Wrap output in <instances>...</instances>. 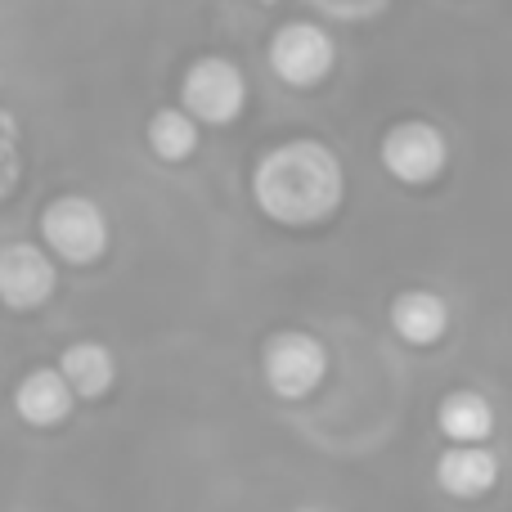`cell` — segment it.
Listing matches in <instances>:
<instances>
[{"label": "cell", "instance_id": "6da1fadb", "mask_svg": "<svg viewBox=\"0 0 512 512\" xmlns=\"http://www.w3.org/2000/svg\"><path fill=\"white\" fill-rule=\"evenodd\" d=\"M346 176L342 162L319 140H288L270 149L252 171V198L270 221L288 230L319 225L342 207Z\"/></svg>", "mask_w": 512, "mask_h": 512}, {"label": "cell", "instance_id": "7a4b0ae2", "mask_svg": "<svg viewBox=\"0 0 512 512\" xmlns=\"http://www.w3.org/2000/svg\"><path fill=\"white\" fill-rule=\"evenodd\" d=\"M180 99H185L180 113H185L189 122L225 126L248 104V81H243L239 63L221 59V54H203L198 63H189L185 81H180Z\"/></svg>", "mask_w": 512, "mask_h": 512}, {"label": "cell", "instance_id": "3957f363", "mask_svg": "<svg viewBox=\"0 0 512 512\" xmlns=\"http://www.w3.org/2000/svg\"><path fill=\"white\" fill-rule=\"evenodd\" d=\"M41 239L59 261L90 265L108 248V221L99 212V203H90L81 194H63L41 212Z\"/></svg>", "mask_w": 512, "mask_h": 512}, {"label": "cell", "instance_id": "277c9868", "mask_svg": "<svg viewBox=\"0 0 512 512\" xmlns=\"http://www.w3.org/2000/svg\"><path fill=\"white\" fill-rule=\"evenodd\" d=\"M261 369H265V382L279 400H306L310 391L324 382L328 373V351L319 337L301 333V328H283L265 342L261 351Z\"/></svg>", "mask_w": 512, "mask_h": 512}, {"label": "cell", "instance_id": "5b68a950", "mask_svg": "<svg viewBox=\"0 0 512 512\" xmlns=\"http://www.w3.org/2000/svg\"><path fill=\"white\" fill-rule=\"evenodd\" d=\"M270 72L292 90H306V86H319V81L333 72L337 63V45L324 27L315 23H283L279 32L270 36Z\"/></svg>", "mask_w": 512, "mask_h": 512}, {"label": "cell", "instance_id": "8992f818", "mask_svg": "<svg viewBox=\"0 0 512 512\" xmlns=\"http://www.w3.org/2000/svg\"><path fill=\"white\" fill-rule=\"evenodd\" d=\"M450 162V144L432 122H396L382 135V167L400 185H432Z\"/></svg>", "mask_w": 512, "mask_h": 512}, {"label": "cell", "instance_id": "52a82bcc", "mask_svg": "<svg viewBox=\"0 0 512 512\" xmlns=\"http://www.w3.org/2000/svg\"><path fill=\"white\" fill-rule=\"evenodd\" d=\"M54 292V261L32 243L0 248V301L9 310H36Z\"/></svg>", "mask_w": 512, "mask_h": 512}, {"label": "cell", "instance_id": "ba28073f", "mask_svg": "<svg viewBox=\"0 0 512 512\" xmlns=\"http://www.w3.org/2000/svg\"><path fill=\"white\" fill-rule=\"evenodd\" d=\"M436 481L450 490L454 499H477L499 481V463L486 445H454L436 463Z\"/></svg>", "mask_w": 512, "mask_h": 512}, {"label": "cell", "instance_id": "9c48e42d", "mask_svg": "<svg viewBox=\"0 0 512 512\" xmlns=\"http://www.w3.org/2000/svg\"><path fill=\"white\" fill-rule=\"evenodd\" d=\"M391 328L396 337H405L409 346H432L450 328V306L436 292H400L391 301Z\"/></svg>", "mask_w": 512, "mask_h": 512}, {"label": "cell", "instance_id": "30bf717a", "mask_svg": "<svg viewBox=\"0 0 512 512\" xmlns=\"http://www.w3.org/2000/svg\"><path fill=\"white\" fill-rule=\"evenodd\" d=\"M63 378V387L72 391V396L81 400H99L108 387H113V355H108V346L99 342H72L68 351L59 355V369H54Z\"/></svg>", "mask_w": 512, "mask_h": 512}, {"label": "cell", "instance_id": "8fae6325", "mask_svg": "<svg viewBox=\"0 0 512 512\" xmlns=\"http://www.w3.org/2000/svg\"><path fill=\"white\" fill-rule=\"evenodd\" d=\"M18 418L32 427H54L72 414V391L63 387V378L54 369H32L14 391Z\"/></svg>", "mask_w": 512, "mask_h": 512}, {"label": "cell", "instance_id": "7c38bea8", "mask_svg": "<svg viewBox=\"0 0 512 512\" xmlns=\"http://www.w3.org/2000/svg\"><path fill=\"white\" fill-rule=\"evenodd\" d=\"M436 423L454 445H481L495 432V409L481 391H450L436 409Z\"/></svg>", "mask_w": 512, "mask_h": 512}, {"label": "cell", "instance_id": "4fadbf2b", "mask_svg": "<svg viewBox=\"0 0 512 512\" xmlns=\"http://www.w3.org/2000/svg\"><path fill=\"white\" fill-rule=\"evenodd\" d=\"M149 149L162 162H185L198 149V122H189L180 108H162L149 117Z\"/></svg>", "mask_w": 512, "mask_h": 512}, {"label": "cell", "instance_id": "5bb4252c", "mask_svg": "<svg viewBox=\"0 0 512 512\" xmlns=\"http://www.w3.org/2000/svg\"><path fill=\"white\" fill-rule=\"evenodd\" d=\"M18 185V122L0 108V198H9Z\"/></svg>", "mask_w": 512, "mask_h": 512}, {"label": "cell", "instance_id": "9a60e30c", "mask_svg": "<svg viewBox=\"0 0 512 512\" xmlns=\"http://www.w3.org/2000/svg\"><path fill=\"white\" fill-rule=\"evenodd\" d=\"M265 5H270V0H265Z\"/></svg>", "mask_w": 512, "mask_h": 512}]
</instances>
